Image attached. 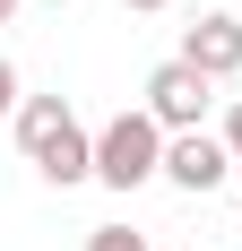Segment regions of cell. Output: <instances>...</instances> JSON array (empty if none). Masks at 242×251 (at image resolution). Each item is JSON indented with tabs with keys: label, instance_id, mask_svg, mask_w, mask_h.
<instances>
[{
	"label": "cell",
	"instance_id": "cell-8",
	"mask_svg": "<svg viewBox=\"0 0 242 251\" xmlns=\"http://www.w3.org/2000/svg\"><path fill=\"white\" fill-rule=\"evenodd\" d=\"M225 148H234V165H242V104L225 113Z\"/></svg>",
	"mask_w": 242,
	"mask_h": 251
},
{
	"label": "cell",
	"instance_id": "cell-4",
	"mask_svg": "<svg viewBox=\"0 0 242 251\" xmlns=\"http://www.w3.org/2000/svg\"><path fill=\"white\" fill-rule=\"evenodd\" d=\"M182 61H191L199 78H234L242 70V18H225V9H208V18L182 35Z\"/></svg>",
	"mask_w": 242,
	"mask_h": 251
},
{
	"label": "cell",
	"instance_id": "cell-9",
	"mask_svg": "<svg viewBox=\"0 0 242 251\" xmlns=\"http://www.w3.org/2000/svg\"><path fill=\"white\" fill-rule=\"evenodd\" d=\"M9 104H18V70L0 61V113H9Z\"/></svg>",
	"mask_w": 242,
	"mask_h": 251
},
{
	"label": "cell",
	"instance_id": "cell-11",
	"mask_svg": "<svg viewBox=\"0 0 242 251\" xmlns=\"http://www.w3.org/2000/svg\"><path fill=\"white\" fill-rule=\"evenodd\" d=\"M9 18H18V0H0V26H9Z\"/></svg>",
	"mask_w": 242,
	"mask_h": 251
},
{
	"label": "cell",
	"instance_id": "cell-10",
	"mask_svg": "<svg viewBox=\"0 0 242 251\" xmlns=\"http://www.w3.org/2000/svg\"><path fill=\"white\" fill-rule=\"evenodd\" d=\"M121 9H173V0H121Z\"/></svg>",
	"mask_w": 242,
	"mask_h": 251
},
{
	"label": "cell",
	"instance_id": "cell-2",
	"mask_svg": "<svg viewBox=\"0 0 242 251\" xmlns=\"http://www.w3.org/2000/svg\"><path fill=\"white\" fill-rule=\"evenodd\" d=\"M208 87H217V78H199L191 61H165V70L147 78V113H156L165 130H199V113H208Z\"/></svg>",
	"mask_w": 242,
	"mask_h": 251
},
{
	"label": "cell",
	"instance_id": "cell-3",
	"mask_svg": "<svg viewBox=\"0 0 242 251\" xmlns=\"http://www.w3.org/2000/svg\"><path fill=\"white\" fill-rule=\"evenodd\" d=\"M225 165H234V148L208 139V130H173V139H165V174L182 182V191H217Z\"/></svg>",
	"mask_w": 242,
	"mask_h": 251
},
{
	"label": "cell",
	"instance_id": "cell-5",
	"mask_svg": "<svg viewBox=\"0 0 242 251\" xmlns=\"http://www.w3.org/2000/svg\"><path fill=\"white\" fill-rule=\"evenodd\" d=\"M35 174H44V182H61V191H70V182H87V174H96V139H87L78 122H61L44 148H35Z\"/></svg>",
	"mask_w": 242,
	"mask_h": 251
},
{
	"label": "cell",
	"instance_id": "cell-7",
	"mask_svg": "<svg viewBox=\"0 0 242 251\" xmlns=\"http://www.w3.org/2000/svg\"><path fill=\"white\" fill-rule=\"evenodd\" d=\"M87 251H147V234H130V226H96V234H87Z\"/></svg>",
	"mask_w": 242,
	"mask_h": 251
},
{
	"label": "cell",
	"instance_id": "cell-6",
	"mask_svg": "<svg viewBox=\"0 0 242 251\" xmlns=\"http://www.w3.org/2000/svg\"><path fill=\"white\" fill-rule=\"evenodd\" d=\"M61 122H70V104H61V96H26V104H18V139H26V156L44 148Z\"/></svg>",
	"mask_w": 242,
	"mask_h": 251
},
{
	"label": "cell",
	"instance_id": "cell-1",
	"mask_svg": "<svg viewBox=\"0 0 242 251\" xmlns=\"http://www.w3.org/2000/svg\"><path fill=\"white\" fill-rule=\"evenodd\" d=\"M165 139H173V130L156 122V113H113V122L96 130V182L139 191L147 174H165Z\"/></svg>",
	"mask_w": 242,
	"mask_h": 251
}]
</instances>
